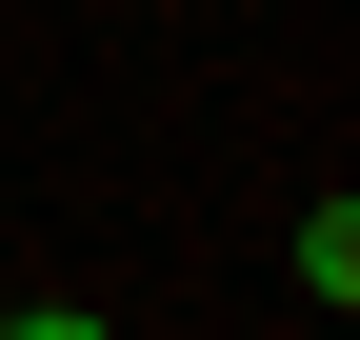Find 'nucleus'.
Segmentation results:
<instances>
[{"label": "nucleus", "instance_id": "f257e3e1", "mask_svg": "<svg viewBox=\"0 0 360 340\" xmlns=\"http://www.w3.org/2000/svg\"><path fill=\"white\" fill-rule=\"evenodd\" d=\"M0 340H120L101 301H0Z\"/></svg>", "mask_w": 360, "mask_h": 340}]
</instances>
